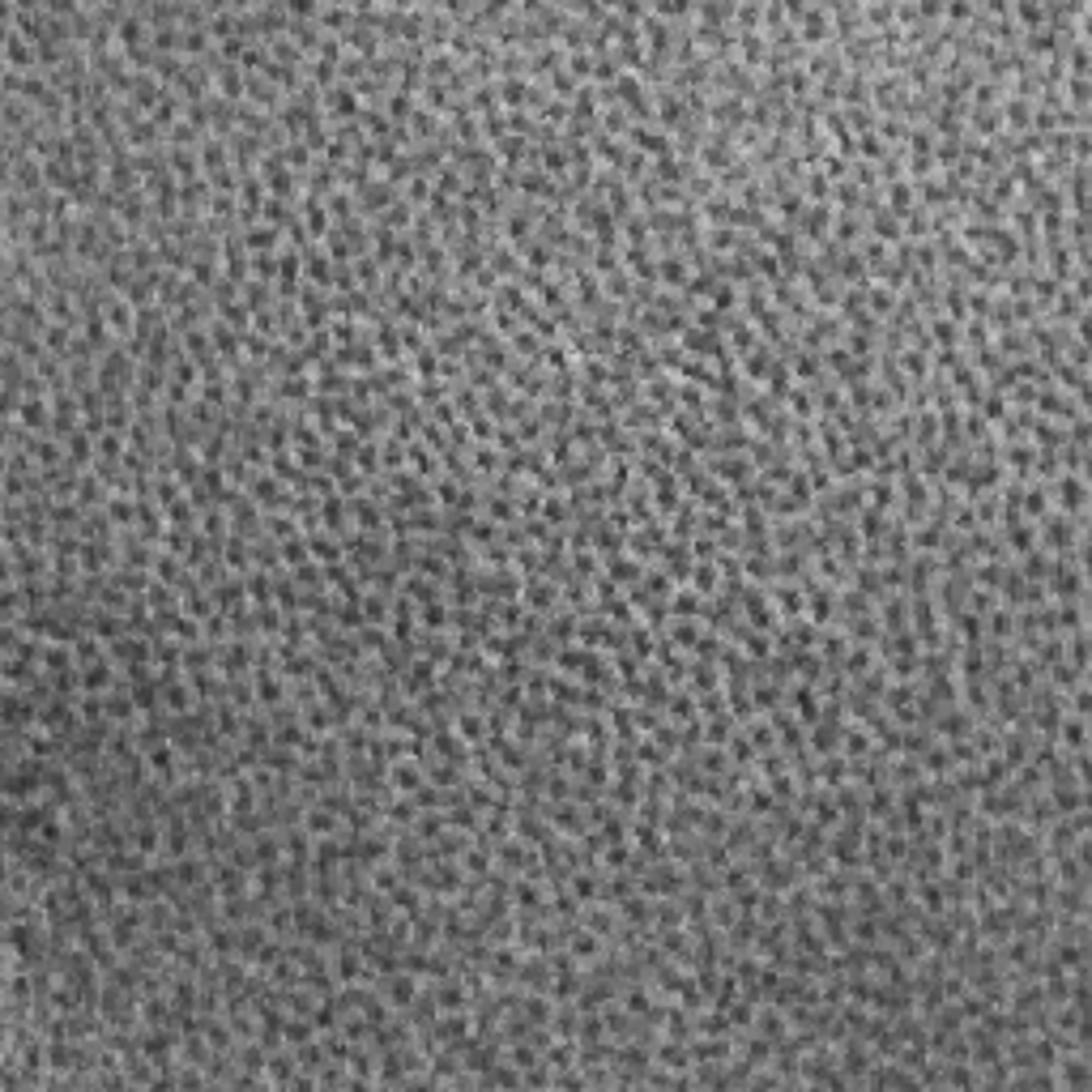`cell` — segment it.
<instances>
[{"label":"cell","mask_w":1092,"mask_h":1092,"mask_svg":"<svg viewBox=\"0 0 1092 1092\" xmlns=\"http://www.w3.org/2000/svg\"><path fill=\"white\" fill-rule=\"evenodd\" d=\"M678 341H683V354H687V358H717V363L735 358V354H730V346H725V333H712V329H695V324H687Z\"/></svg>","instance_id":"obj_1"},{"label":"cell","mask_w":1092,"mask_h":1092,"mask_svg":"<svg viewBox=\"0 0 1092 1092\" xmlns=\"http://www.w3.org/2000/svg\"><path fill=\"white\" fill-rule=\"evenodd\" d=\"M307 546H312V559H316L320 568H333V563H341V559H346V542H341L337 534H329V529L307 534Z\"/></svg>","instance_id":"obj_2"},{"label":"cell","mask_w":1092,"mask_h":1092,"mask_svg":"<svg viewBox=\"0 0 1092 1092\" xmlns=\"http://www.w3.org/2000/svg\"><path fill=\"white\" fill-rule=\"evenodd\" d=\"M243 243H248L252 256H277L282 252V231L269 226V222H256V226L243 231Z\"/></svg>","instance_id":"obj_3"},{"label":"cell","mask_w":1092,"mask_h":1092,"mask_svg":"<svg viewBox=\"0 0 1092 1092\" xmlns=\"http://www.w3.org/2000/svg\"><path fill=\"white\" fill-rule=\"evenodd\" d=\"M1058 747L1062 752H1088V717H1075V712H1066L1062 721H1058Z\"/></svg>","instance_id":"obj_4"},{"label":"cell","mask_w":1092,"mask_h":1092,"mask_svg":"<svg viewBox=\"0 0 1092 1092\" xmlns=\"http://www.w3.org/2000/svg\"><path fill=\"white\" fill-rule=\"evenodd\" d=\"M657 282H661L666 290H687V282H691V265H687V256H683V252L661 256V260H657Z\"/></svg>","instance_id":"obj_5"},{"label":"cell","mask_w":1092,"mask_h":1092,"mask_svg":"<svg viewBox=\"0 0 1092 1092\" xmlns=\"http://www.w3.org/2000/svg\"><path fill=\"white\" fill-rule=\"evenodd\" d=\"M350 521H354V512H350V500H346V495L320 500V529L341 534V529H350Z\"/></svg>","instance_id":"obj_6"},{"label":"cell","mask_w":1092,"mask_h":1092,"mask_svg":"<svg viewBox=\"0 0 1092 1092\" xmlns=\"http://www.w3.org/2000/svg\"><path fill=\"white\" fill-rule=\"evenodd\" d=\"M883 534H888V508L862 504V512H858V538H862V542H879Z\"/></svg>","instance_id":"obj_7"},{"label":"cell","mask_w":1092,"mask_h":1092,"mask_svg":"<svg viewBox=\"0 0 1092 1092\" xmlns=\"http://www.w3.org/2000/svg\"><path fill=\"white\" fill-rule=\"evenodd\" d=\"M773 358H777V350H773L769 341H760L752 354H743V376H747V380H756V385H764V376H769V368H773Z\"/></svg>","instance_id":"obj_8"},{"label":"cell","mask_w":1092,"mask_h":1092,"mask_svg":"<svg viewBox=\"0 0 1092 1092\" xmlns=\"http://www.w3.org/2000/svg\"><path fill=\"white\" fill-rule=\"evenodd\" d=\"M282 1037H286V1045L290 1049H299V1045H307V1041H316L320 1037V1028H316V1020L312 1015H286V1028H282Z\"/></svg>","instance_id":"obj_9"},{"label":"cell","mask_w":1092,"mask_h":1092,"mask_svg":"<svg viewBox=\"0 0 1092 1092\" xmlns=\"http://www.w3.org/2000/svg\"><path fill=\"white\" fill-rule=\"evenodd\" d=\"M913 205H918V188H913L909 180H892V184H888V209H892L896 218H909Z\"/></svg>","instance_id":"obj_10"},{"label":"cell","mask_w":1092,"mask_h":1092,"mask_svg":"<svg viewBox=\"0 0 1092 1092\" xmlns=\"http://www.w3.org/2000/svg\"><path fill=\"white\" fill-rule=\"evenodd\" d=\"M243 589H248V602H252V606H269V602H273V576H269V568H252V572L243 576Z\"/></svg>","instance_id":"obj_11"},{"label":"cell","mask_w":1092,"mask_h":1092,"mask_svg":"<svg viewBox=\"0 0 1092 1092\" xmlns=\"http://www.w3.org/2000/svg\"><path fill=\"white\" fill-rule=\"evenodd\" d=\"M700 610H704V597H700L691 585H678V589L670 593V615H674V619H700Z\"/></svg>","instance_id":"obj_12"},{"label":"cell","mask_w":1092,"mask_h":1092,"mask_svg":"<svg viewBox=\"0 0 1092 1092\" xmlns=\"http://www.w3.org/2000/svg\"><path fill=\"white\" fill-rule=\"evenodd\" d=\"M1028 551H1037V525L1028 521H1020V525H1011L1007 529V555H1015V559H1024Z\"/></svg>","instance_id":"obj_13"},{"label":"cell","mask_w":1092,"mask_h":1092,"mask_svg":"<svg viewBox=\"0 0 1092 1092\" xmlns=\"http://www.w3.org/2000/svg\"><path fill=\"white\" fill-rule=\"evenodd\" d=\"M786 406H790V419H798V423H811V419H815V410H820L811 389H790Z\"/></svg>","instance_id":"obj_14"},{"label":"cell","mask_w":1092,"mask_h":1092,"mask_svg":"<svg viewBox=\"0 0 1092 1092\" xmlns=\"http://www.w3.org/2000/svg\"><path fill=\"white\" fill-rule=\"evenodd\" d=\"M691 589L700 593V597H712L717 589H721V572H717V563H700V568H691Z\"/></svg>","instance_id":"obj_15"},{"label":"cell","mask_w":1092,"mask_h":1092,"mask_svg":"<svg viewBox=\"0 0 1092 1092\" xmlns=\"http://www.w3.org/2000/svg\"><path fill=\"white\" fill-rule=\"evenodd\" d=\"M926 337H930L935 346H960V324H952L947 316H930Z\"/></svg>","instance_id":"obj_16"},{"label":"cell","mask_w":1092,"mask_h":1092,"mask_svg":"<svg viewBox=\"0 0 1092 1092\" xmlns=\"http://www.w3.org/2000/svg\"><path fill=\"white\" fill-rule=\"evenodd\" d=\"M883 632H879V619L875 615H854V623H849V640H858V644H875Z\"/></svg>","instance_id":"obj_17"},{"label":"cell","mask_w":1092,"mask_h":1092,"mask_svg":"<svg viewBox=\"0 0 1092 1092\" xmlns=\"http://www.w3.org/2000/svg\"><path fill=\"white\" fill-rule=\"evenodd\" d=\"M410 368H415V376H423V380H440V376H436V372H440V354H436V346H423V350L415 354Z\"/></svg>","instance_id":"obj_18"},{"label":"cell","mask_w":1092,"mask_h":1092,"mask_svg":"<svg viewBox=\"0 0 1092 1092\" xmlns=\"http://www.w3.org/2000/svg\"><path fill=\"white\" fill-rule=\"evenodd\" d=\"M294 214L286 209V201L282 197H269L265 205H260V222H269V226H277V231H286V222H290Z\"/></svg>","instance_id":"obj_19"},{"label":"cell","mask_w":1092,"mask_h":1092,"mask_svg":"<svg viewBox=\"0 0 1092 1092\" xmlns=\"http://www.w3.org/2000/svg\"><path fill=\"white\" fill-rule=\"evenodd\" d=\"M282 563H290V568H303V563H312V546H307V534H303V538H290V542H282Z\"/></svg>","instance_id":"obj_20"},{"label":"cell","mask_w":1092,"mask_h":1092,"mask_svg":"<svg viewBox=\"0 0 1092 1092\" xmlns=\"http://www.w3.org/2000/svg\"><path fill=\"white\" fill-rule=\"evenodd\" d=\"M866 299H871V316H892V303H896V290L888 286H866Z\"/></svg>","instance_id":"obj_21"},{"label":"cell","mask_w":1092,"mask_h":1092,"mask_svg":"<svg viewBox=\"0 0 1092 1092\" xmlns=\"http://www.w3.org/2000/svg\"><path fill=\"white\" fill-rule=\"evenodd\" d=\"M708 307H717L721 316H730V312H739V290L730 286V282H721L717 290H712V299H708Z\"/></svg>","instance_id":"obj_22"},{"label":"cell","mask_w":1092,"mask_h":1092,"mask_svg":"<svg viewBox=\"0 0 1092 1092\" xmlns=\"http://www.w3.org/2000/svg\"><path fill=\"white\" fill-rule=\"evenodd\" d=\"M432 192H436V188H432V180H427V175H415V180L406 184V201H410V205H427V201H432Z\"/></svg>","instance_id":"obj_23"},{"label":"cell","mask_w":1092,"mask_h":1092,"mask_svg":"<svg viewBox=\"0 0 1092 1092\" xmlns=\"http://www.w3.org/2000/svg\"><path fill=\"white\" fill-rule=\"evenodd\" d=\"M858 154H862V163L866 158H888V146L879 141V133H866V137H858Z\"/></svg>","instance_id":"obj_24"},{"label":"cell","mask_w":1092,"mask_h":1092,"mask_svg":"<svg viewBox=\"0 0 1092 1092\" xmlns=\"http://www.w3.org/2000/svg\"><path fill=\"white\" fill-rule=\"evenodd\" d=\"M478 470H483V474H495V470H500V453H495L491 444L474 449V474H478Z\"/></svg>","instance_id":"obj_25"}]
</instances>
